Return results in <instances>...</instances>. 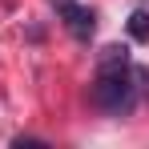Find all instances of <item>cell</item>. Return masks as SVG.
<instances>
[{
    "instance_id": "cell-1",
    "label": "cell",
    "mask_w": 149,
    "mask_h": 149,
    "mask_svg": "<svg viewBox=\"0 0 149 149\" xmlns=\"http://www.w3.org/2000/svg\"><path fill=\"white\" fill-rule=\"evenodd\" d=\"M137 101V85H133V73L129 65H117V69H97V81H93V105L105 109V113H129Z\"/></svg>"
},
{
    "instance_id": "cell-2",
    "label": "cell",
    "mask_w": 149,
    "mask_h": 149,
    "mask_svg": "<svg viewBox=\"0 0 149 149\" xmlns=\"http://www.w3.org/2000/svg\"><path fill=\"white\" fill-rule=\"evenodd\" d=\"M52 8L61 12V20H65V28H69L73 36H81V40L93 36V28H97L93 8H85V4H77V0H52Z\"/></svg>"
},
{
    "instance_id": "cell-3",
    "label": "cell",
    "mask_w": 149,
    "mask_h": 149,
    "mask_svg": "<svg viewBox=\"0 0 149 149\" xmlns=\"http://www.w3.org/2000/svg\"><path fill=\"white\" fill-rule=\"evenodd\" d=\"M129 36H133L137 45L149 40V12L145 8H133V16H129Z\"/></svg>"
},
{
    "instance_id": "cell-4",
    "label": "cell",
    "mask_w": 149,
    "mask_h": 149,
    "mask_svg": "<svg viewBox=\"0 0 149 149\" xmlns=\"http://www.w3.org/2000/svg\"><path fill=\"white\" fill-rule=\"evenodd\" d=\"M117 65H129V49H125V45L101 49V65H97V69H117Z\"/></svg>"
},
{
    "instance_id": "cell-5",
    "label": "cell",
    "mask_w": 149,
    "mask_h": 149,
    "mask_svg": "<svg viewBox=\"0 0 149 149\" xmlns=\"http://www.w3.org/2000/svg\"><path fill=\"white\" fill-rule=\"evenodd\" d=\"M133 77H137V81L145 85V93H149V69H137V73H133Z\"/></svg>"
}]
</instances>
